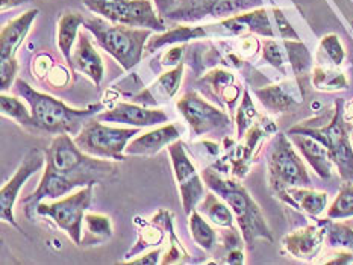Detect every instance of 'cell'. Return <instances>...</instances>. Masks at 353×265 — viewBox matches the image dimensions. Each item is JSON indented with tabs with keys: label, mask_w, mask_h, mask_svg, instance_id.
I'll return each instance as SVG.
<instances>
[{
	"label": "cell",
	"mask_w": 353,
	"mask_h": 265,
	"mask_svg": "<svg viewBox=\"0 0 353 265\" xmlns=\"http://www.w3.org/2000/svg\"><path fill=\"white\" fill-rule=\"evenodd\" d=\"M83 28L90 30L96 38V43L110 53L123 67V70H132L140 63L145 44L152 36V29L117 25L103 17H90L83 23Z\"/></svg>",
	"instance_id": "obj_5"
},
{
	"label": "cell",
	"mask_w": 353,
	"mask_h": 265,
	"mask_svg": "<svg viewBox=\"0 0 353 265\" xmlns=\"http://www.w3.org/2000/svg\"><path fill=\"white\" fill-rule=\"evenodd\" d=\"M291 83H274V85H268L264 88L255 89V94L263 103L264 108L268 112L273 114H282L293 108L294 105L299 103V98L302 100L301 96L294 94V87H290Z\"/></svg>",
	"instance_id": "obj_24"
},
{
	"label": "cell",
	"mask_w": 353,
	"mask_h": 265,
	"mask_svg": "<svg viewBox=\"0 0 353 265\" xmlns=\"http://www.w3.org/2000/svg\"><path fill=\"white\" fill-rule=\"evenodd\" d=\"M182 73H183V64H179L178 67L173 68V70L164 73L152 87L145 88L141 94L135 96L134 100L144 106H155L158 103L170 100V98L176 94V91L179 89Z\"/></svg>",
	"instance_id": "obj_23"
},
{
	"label": "cell",
	"mask_w": 353,
	"mask_h": 265,
	"mask_svg": "<svg viewBox=\"0 0 353 265\" xmlns=\"http://www.w3.org/2000/svg\"><path fill=\"white\" fill-rule=\"evenodd\" d=\"M88 11L111 23L165 32L167 26L150 0H82Z\"/></svg>",
	"instance_id": "obj_8"
},
{
	"label": "cell",
	"mask_w": 353,
	"mask_h": 265,
	"mask_svg": "<svg viewBox=\"0 0 353 265\" xmlns=\"http://www.w3.org/2000/svg\"><path fill=\"white\" fill-rule=\"evenodd\" d=\"M83 222L87 224V235L94 237L96 244L112 237V224L110 217L102 214H85Z\"/></svg>",
	"instance_id": "obj_37"
},
{
	"label": "cell",
	"mask_w": 353,
	"mask_h": 265,
	"mask_svg": "<svg viewBox=\"0 0 353 265\" xmlns=\"http://www.w3.org/2000/svg\"><path fill=\"white\" fill-rule=\"evenodd\" d=\"M0 106H2V114L5 117H10L14 121H17L23 129H26L29 132H40L35 126L32 112H29L26 105L23 103L19 97L3 93L2 97H0Z\"/></svg>",
	"instance_id": "obj_31"
},
{
	"label": "cell",
	"mask_w": 353,
	"mask_h": 265,
	"mask_svg": "<svg viewBox=\"0 0 353 265\" xmlns=\"http://www.w3.org/2000/svg\"><path fill=\"white\" fill-rule=\"evenodd\" d=\"M208 30L206 26H176L168 29L161 35H152L145 44V52L153 53L155 50L165 47L168 44H182L191 40H201V38H208Z\"/></svg>",
	"instance_id": "obj_26"
},
{
	"label": "cell",
	"mask_w": 353,
	"mask_h": 265,
	"mask_svg": "<svg viewBox=\"0 0 353 265\" xmlns=\"http://www.w3.org/2000/svg\"><path fill=\"white\" fill-rule=\"evenodd\" d=\"M85 19L79 15L78 12H64L59 17L58 21V47L61 50V55L64 56L65 63L70 65L72 61V52L73 45L78 40L79 28L83 26Z\"/></svg>",
	"instance_id": "obj_27"
},
{
	"label": "cell",
	"mask_w": 353,
	"mask_h": 265,
	"mask_svg": "<svg viewBox=\"0 0 353 265\" xmlns=\"http://www.w3.org/2000/svg\"><path fill=\"white\" fill-rule=\"evenodd\" d=\"M203 180L206 187L212 193H216L220 199H223L228 203V206L232 209L245 246L253 248V242L256 240L273 242V235L263 211L258 206V203L252 199L248 189L241 184H238L236 180L221 176L217 169H206L203 171Z\"/></svg>",
	"instance_id": "obj_3"
},
{
	"label": "cell",
	"mask_w": 353,
	"mask_h": 265,
	"mask_svg": "<svg viewBox=\"0 0 353 265\" xmlns=\"http://www.w3.org/2000/svg\"><path fill=\"white\" fill-rule=\"evenodd\" d=\"M352 29H353V20H352Z\"/></svg>",
	"instance_id": "obj_48"
},
{
	"label": "cell",
	"mask_w": 353,
	"mask_h": 265,
	"mask_svg": "<svg viewBox=\"0 0 353 265\" xmlns=\"http://www.w3.org/2000/svg\"><path fill=\"white\" fill-rule=\"evenodd\" d=\"M259 118H261V116L256 111L255 105H253V102H252L249 89H244L241 105L236 111V136H238V140L243 138L244 134L248 132Z\"/></svg>",
	"instance_id": "obj_36"
},
{
	"label": "cell",
	"mask_w": 353,
	"mask_h": 265,
	"mask_svg": "<svg viewBox=\"0 0 353 265\" xmlns=\"http://www.w3.org/2000/svg\"><path fill=\"white\" fill-rule=\"evenodd\" d=\"M183 50H185V45H176L172 50H168L164 56V64L165 65H174L181 63V58L183 55Z\"/></svg>",
	"instance_id": "obj_41"
},
{
	"label": "cell",
	"mask_w": 353,
	"mask_h": 265,
	"mask_svg": "<svg viewBox=\"0 0 353 265\" xmlns=\"http://www.w3.org/2000/svg\"><path fill=\"white\" fill-rule=\"evenodd\" d=\"M206 30H208L210 36L217 35L232 38L253 34L265 38H276L270 17H268L267 10L263 6L220 20L216 25H206Z\"/></svg>",
	"instance_id": "obj_15"
},
{
	"label": "cell",
	"mask_w": 353,
	"mask_h": 265,
	"mask_svg": "<svg viewBox=\"0 0 353 265\" xmlns=\"http://www.w3.org/2000/svg\"><path fill=\"white\" fill-rule=\"evenodd\" d=\"M276 132H278V127L273 121L268 117L261 116L256 123L244 134L243 138H240L241 142L229 150L223 161H220L219 165H214V169L223 171L231 170L235 178L243 179L249 173L252 162L255 161L261 144L268 136L276 135Z\"/></svg>",
	"instance_id": "obj_11"
},
{
	"label": "cell",
	"mask_w": 353,
	"mask_h": 265,
	"mask_svg": "<svg viewBox=\"0 0 353 265\" xmlns=\"http://www.w3.org/2000/svg\"><path fill=\"white\" fill-rule=\"evenodd\" d=\"M344 58H346V52L339 35L329 34L321 38L317 52V64L340 67L344 63Z\"/></svg>",
	"instance_id": "obj_33"
},
{
	"label": "cell",
	"mask_w": 353,
	"mask_h": 265,
	"mask_svg": "<svg viewBox=\"0 0 353 265\" xmlns=\"http://www.w3.org/2000/svg\"><path fill=\"white\" fill-rule=\"evenodd\" d=\"M203 82L208 83L214 89V94L219 96V98H223L229 108H232L238 97H240L241 87H238L235 83L232 73H228L225 70H214L206 78H203Z\"/></svg>",
	"instance_id": "obj_29"
},
{
	"label": "cell",
	"mask_w": 353,
	"mask_h": 265,
	"mask_svg": "<svg viewBox=\"0 0 353 265\" xmlns=\"http://www.w3.org/2000/svg\"><path fill=\"white\" fill-rule=\"evenodd\" d=\"M272 12L276 21V26H278V35L281 36V40H301L293 26H291L288 19L285 17V14H283L279 8H273Z\"/></svg>",
	"instance_id": "obj_39"
},
{
	"label": "cell",
	"mask_w": 353,
	"mask_h": 265,
	"mask_svg": "<svg viewBox=\"0 0 353 265\" xmlns=\"http://www.w3.org/2000/svg\"><path fill=\"white\" fill-rule=\"evenodd\" d=\"M276 197L288 206L302 211L312 218H319L327 206V194L311 187H291L283 189Z\"/></svg>",
	"instance_id": "obj_21"
},
{
	"label": "cell",
	"mask_w": 353,
	"mask_h": 265,
	"mask_svg": "<svg viewBox=\"0 0 353 265\" xmlns=\"http://www.w3.org/2000/svg\"><path fill=\"white\" fill-rule=\"evenodd\" d=\"M168 153H170L174 176L179 185L183 211H185L187 215H190L197 208V204L203 200V182L196 171V167L190 161L182 141L176 140L172 142L168 146Z\"/></svg>",
	"instance_id": "obj_13"
},
{
	"label": "cell",
	"mask_w": 353,
	"mask_h": 265,
	"mask_svg": "<svg viewBox=\"0 0 353 265\" xmlns=\"http://www.w3.org/2000/svg\"><path fill=\"white\" fill-rule=\"evenodd\" d=\"M159 262V250H155V252H150L149 255L143 256L141 259H135L130 261V264H158Z\"/></svg>",
	"instance_id": "obj_44"
},
{
	"label": "cell",
	"mask_w": 353,
	"mask_h": 265,
	"mask_svg": "<svg viewBox=\"0 0 353 265\" xmlns=\"http://www.w3.org/2000/svg\"><path fill=\"white\" fill-rule=\"evenodd\" d=\"M327 217L332 220H346L353 217V182H344L339 194L327 208Z\"/></svg>",
	"instance_id": "obj_34"
},
{
	"label": "cell",
	"mask_w": 353,
	"mask_h": 265,
	"mask_svg": "<svg viewBox=\"0 0 353 265\" xmlns=\"http://www.w3.org/2000/svg\"><path fill=\"white\" fill-rule=\"evenodd\" d=\"M38 14H40V11L34 8V10L23 12L17 19L11 20L6 26H3L2 34H0V59L15 58V52L26 38Z\"/></svg>",
	"instance_id": "obj_22"
},
{
	"label": "cell",
	"mask_w": 353,
	"mask_h": 265,
	"mask_svg": "<svg viewBox=\"0 0 353 265\" xmlns=\"http://www.w3.org/2000/svg\"><path fill=\"white\" fill-rule=\"evenodd\" d=\"M28 2H30V0H0V6H2V11H6L11 10V8L25 5Z\"/></svg>",
	"instance_id": "obj_45"
},
{
	"label": "cell",
	"mask_w": 353,
	"mask_h": 265,
	"mask_svg": "<svg viewBox=\"0 0 353 265\" xmlns=\"http://www.w3.org/2000/svg\"><path fill=\"white\" fill-rule=\"evenodd\" d=\"M96 118L103 123H119L134 127H149L168 121V116L164 111L126 102H119L111 109L99 112Z\"/></svg>",
	"instance_id": "obj_17"
},
{
	"label": "cell",
	"mask_w": 353,
	"mask_h": 265,
	"mask_svg": "<svg viewBox=\"0 0 353 265\" xmlns=\"http://www.w3.org/2000/svg\"><path fill=\"white\" fill-rule=\"evenodd\" d=\"M312 83L319 91L325 93H335V91L349 89L350 82L347 76L339 70V67L317 64L312 68Z\"/></svg>",
	"instance_id": "obj_28"
},
{
	"label": "cell",
	"mask_w": 353,
	"mask_h": 265,
	"mask_svg": "<svg viewBox=\"0 0 353 265\" xmlns=\"http://www.w3.org/2000/svg\"><path fill=\"white\" fill-rule=\"evenodd\" d=\"M343 116L346 118L349 125H353V100L344 103L343 106Z\"/></svg>",
	"instance_id": "obj_46"
},
{
	"label": "cell",
	"mask_w": 353,
	"mask_h": 265,
	"mask_svg": "<svg viewBox=\"0 0 353 265\" xmlns=\"http://www.w3.org/2000/svg\"><path fill=\"white\" fill-rule=\"evenodd\" d=\"M344 100L339 98L335 102L332 114L329 118H314L302 121L301 125L293 126L288 134H302L312 136L325 144L331 153L335 169L343 182H353V147L349 123L343 116Z\"/></svg>",
	"instance_id": "obj_4"
},
{
	"label": "cell",
	"mask_w": 353,
	"mask_h": 265,
	"mask_svg": "<svg viewBox=\"0 0 353 265\" xmlns=\"http://www.w3.org/2000/svg\"><path fill=\"white\" fill-rule=\"evenodd\" d=\"M93 199V185L81 188L78 193L52 203L41 202L37 208V215L50 217L55 224L63 229L74 244H82V222Z\"/></svg>",
	"instance_id": "obj_9"
},
{
	"label": "cell",
	"mask_w": 353,
	"mask_h": 265,
	"mask_svg": "<svg viewBox=\"0 0 353 265\" xmlns=\"http://www.w3.org/2000/svg\"><path fill=\"white\" fill-rule=\"evenodd\" d=\"M17 72H19L17 59L15 58L0 59V78H2V89L3 91L12 85Z\"/></svg>",
	"instance_id": "obj_40"
},
{
	"label": "cell",
	"mask_w": 353,
	"mask_h": 265,
	"mask_svg": "<svg viewBox=\"0 0 353 265\" xmlns=\"http://www.w3.org/2000/svg\"><path fill=\"white\" fill-rule=\"evenodd\" d=\"M268 185L278 195L291 187H311L310 173L297 155L293 141L285 134H276L267 155Z\"/></svg>",
	"instance_id": "obj_6"
},
{
	"label": "cell",
	"mask_w": 353,
	"mask_h": 265,
	"mask_svg": "<svg viewBox=\"0 0 353 265\" xmlns=\"http://www.w3.org/2000/svg\"><path fill=\"white\" fill-rule=\"evenodd\" d=\"M155 2V8L161 17H165L167 12L173 10V6L178 3V0H153Z\"/></svg>",
	"instance_id": "obj_42"
},
{
	"label": "cell",
	"mask_w": 353,
	"mask_h": 265,
	"mask_svg": "<svg viewBox=\"0 0 353 265\" xmlns=\"http://www.w3.org/2000/svg\"><path fill=\"white\" fill-rule=\"evenodd\" d=\"M70 67L87 74L94 82L96 87H101V82L105 76V65L87 32H81L78 36V43H76V47L72 52Z\"/></svg>",
	"instance_id": "obj_19"
},
{
	"label": "cell",
	"mask_w": 353,
	"mask_h": 265,
	"mask_svg": "<svg viewBox=\"0 0 353 265\" xmlns=\"http://www.w3.org/2000/svg\"><path fill=\"white\" fill-rule=\"evenodd\" d=\"M44 153L46 169L63 178L72 189L108 184L119 174L116 164L83 153L70 134L57 135Z\"/></svg>",
	"instance_id": "obj_1"
},
{
	"label": "cell",
	"mask_w": 353,
	"mask_h": 265,
	"mask_svg": "<svg viewBox=\"0 0 353 265\" xmlns=\"http://www.w3.org/2000/svg\"><path fill=\"white\" fill-rule=\"evenodd\" d=\"M201 209L211 222L219 227H232L235 215L228 203L217 197L216 193H208L201 202Z\"/></svg>",
	"instance_id": "obj_30"
},
{
	"label": "cell",
	"mask_w": 353,
	"mask_h": 265,
	"mask_svg": "<svg viewBox=\"0 0 353 265\" xmlns=\"http://www.w3.org/2000/svg\"><path fill=\"white\" fill-rule=\"evenodd\" d=\"M181 131L176 125H165L153 131L135 136L132 141H129L126 147L128 156H155L159 150L168 147L172 142L179 140Z\"/></svg>",
	"instance_id": "obj_18"
},
{
	"label": "cell",
	"mask_w": 353,
	"mask_h": 265,
	"mask_svg": "<svg viewBox=\"0 0 353 265\" xmlns=\"http://www.w3.org/2000/svg\"><path fill=\"white\" fill-rule=\"evenodd\" d=\"M326 238V223L317 220L316 224H308L291 232L282 238L283 252L305 262H311L319 256Z\"/></svg>",
	"instance_id": "obj_16"
},
{
	"label": "cell",
	"mask_w": 353,
	"mask_h": 265,
	"mask_svg": "<svg viewBox=\"0 0 353 265\" xmlns=\"http://www.w3.org/2000/svg\"><path fill=\"white\" fill-rule=\"evenodd\" d=\"M263 6V0H178L164 19L181 23H196L205 19L225 20Z\"/></svg>",
	"instance_id": "obj_10"
},
{
	"label": "cell",
	"mask_w": 353,
	"mask_h": 265,
	"mask_svg": "<svg viewBox=\"0 0 353 265\" xmlns=\"http://www.w3.org/2000/svg\"><path fill=\"white\" fill-rule=\"evenodd\" d=\"M285 45L287 59L296 76V82L305 97L310 76L312 74V56L308 47L301 40H282Z\"/></svg>",
	"instance_id": "obj_25"
},
{
	"label": "cell",
	"mask_w": 353,
	"mask_h": 265,
	"mask_svg": "<svg viewBox=\"0 0 353 265\" xmlns=\"http://www.w3.org/2000/svg\"><path fill=\"white\" fill-rule=\"evenodd\" d=\"M14 91L30 106L38 131L46 134H70L76 136L83 125L103 108L102 105H93L87 109H73L58 98L34 89L23 79H15Z\"/></svg>",
	"instance_id": "obj_2"
},
{
	"label": "cell",
	"mask_w": 353,
	"mask_h": 265,
	"mask_svg": "<svg viewBox=\"0 0 353 265\" xmlns=\"http://www.w3.org/2000/svg\"><path fill=\"white\" fill-rule=\"evenodd\" d=\"M178 109L193 131L194 135H206L220 131H229L232 120L226 112L217 109L199 96L194 91H190L178 102Z\"/></svg>",
	"instance_id": "obj_12"
},
{
	"label": "cell",
	"mask_w": 353,
	"mask_h": 265,
	"mask_svg": "<svg viewBox=\"0 0 353 265\" xmlns=\"http://www.w3.org/2000/svg\"><path fill=\"white\" fill-rule=\"evenodd\" d=\"M188 220L191 235H193V238L199 246L203 250H211L216 246V232H214L212 227L205 222L203 217L196 209L188 215Z\"/></svg>",
	"instance_id": "obj_35"
},
{
	"label": "cell",
	"mask_w": 353,
	"mask_h": 265,
	"mask_svg": "<svg viewBox=\"0 0 353 265\" xmlns=\"http://www.w3.org/2000/svg\"><path fill=\"white\" fill-rule=\"evenodd\" d=\"M350 135H352V141H353V125H350Z\"/></svg>",
	"instance_id": "obj_47"
},
{
	"label": "cell",
	"mask_w": 353,
	"mask_h": 265,
	"mask_svg": "<svg viewBox=\"0 0 353 265\" xmlns=\"http://www.w3.org/2000/svg\"><path fill=\"white\" fill-rule=\"evenodd\" d=\"M138 132L140 127H114L91 117L73 140L90 156L125 161L128 144Z\"/></svg>",
	"instance_id": "obj_7"
},
{
	"label": "cell",
	"mask_w": 353,
	"mask_h": 265,
	"mask_svg": "<svg viewBox=\"0 0 353 265\" xmlns=\"http://www.w3.org/2000/svg\"><path fill=\"white\" fill-rule=\"evenodd\" d=\"M326 238L325 242L331 248L346 250V252L353 253V229L343 223L341 220H332L326 217Z\"/></svg>",
	"instance_id": "obj_32"
},
{
	"label": "cell",
	"mask_w": 353,
	"mask_h": 265,
	"mask_svg": "<svg viewBox=\"0 0 353 265\" xmlns=\"http://www.w3.org/2000/svg\"><path fill=\"white\" fill-rule=\"evenodd\" d=\"M44 161H46V153H43L41 150L38 149L29 150L25 155V158H23L17 171H15L14 176L6 182L2 188V193H0V215H2V220L14 226L15 229L21 233H23V229L17 224V222H15V217H14V204L17 202V197L20 194V189L23 188V185L26 184V180L30 176H34L38 170L43 169Z\"/></svg>",
	"instance_id": "obj_14"
},
{
	"label": "cell",
	"mask_w": 353,
	"mask_h": 265,
	"mask_svg": "<svg viewBox=\"0 0 353 265\" xmlns=\"http://www.w3.org/2000/svg\"><path fill=\"white\" fill-rule=\"evenodd\" d=\"M288 136L299 149V151H301L302 156L306 159V162L317 173V176H320L321 179L332 178L335 165L325 144H321L319 140L312 138V136L302 134H288Z\"/></svg>",
	"instance_id": "obj_20"
},
{
	"label": "cell",
	"mask_w": 353,
	"mask_h": 265,
	"mask_svg": "<svg viewBox=\"0 0 353 265\" xmlns=\"http://www.w3.org/2000/svg\"><path fill=\"white\" fill-rule=\"evenodd\" d=\"M263 59L267 64H270L272 67L278 68L283 74H285V63H288L287 59V52H285V45H283V41L279 43L276 41L274 38H267L263 43Z\"/></svg>",
	"instance_id": "obj_38"
},
{
	"label": "cell",
	"mask_w": 353,
	"mask_h": 265,
	"mask_svg": "<svg viewBox=\"0 0 353 265\" xmlns=\"http://www.w3.org/2000/svg\"><path fill=\"white\" fill-rule=\"evenodd\" d=\"M225 262H228V264H244L243 248H235V250H231V252H228V257H226Z\"/></svg>",
	"instance_id": "obj_43"
}]
</instances>
